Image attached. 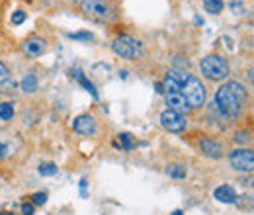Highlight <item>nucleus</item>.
I'll return each instance as SVG.
<instances>
[{"label":"nucleus","instance_id":"nucleus-8","mask_svg":"<svg viewBox=\"0 0 254 215\" xmlns=\"http://www.w3.org/2000/svg\"><path fill=\"white\" fill-rule=\"evenodd\" d=\"M164 100H166L168 110H172V112H176V114L186 116V114L190 112V106H188L186 98L182 96V92H166L164 94Z\"/></svg>","mask_w":254,"mask_h":215},{"label":"nucleus","instance_id":"nucleus-11","mask_svg":"<svg viewBox=\"0 0 254 215\" xmlns=\"http://www.w3.org/2000/svg\"><path fill=\"white\" fill-rule=\"evenodd\" d=\"M199 149H201V153L205 154V156H209V158H221L223 156V147L217 141L209 139V137H203L199 141Z\"/></svg>","mask_w":254,"mask_h":215},{"label":"nucleus","instance_id":"nucleus-12","mask_svg":"<svg viewBox=\"0 0 254 215\" xmlns=\"http://www.w3.org/2000/svg\"><path fill=\"white\" fill-rule=\"evenodd\" d=\"M213 198H215L217 202H221V204H235V202H237V192H235L231 186L223 184V186H219V188H215Z\"/></svg>","mask_w":254,"mask_h":215},{"label":"nucleus","instance_id":"nucleus-22","mask_svg":"<svg viewBox=\"0 0 254 215\" xmlns=\"http://www.w3.org/2000/svg\"><path fill=\"white\" fill-rule=\"evenodd\" d=\"M68 37H70V39H76V41H92V33H88V31H78V33H70Z\"/></svg>","mask_w":254,"mask_h":215},{"label":"nucleus","instance_id":"nucleus-14","mask_svg":"<svg viewBox=\"0 0 254 215\" xmlns=\"http://www.w3.org/2000/svg\"><path fill=\"white\" fill-rule=\"evenodd\" d=\"M166 76H170V78H172L174 82H178L180 86L190 78V74H188L186 71H182V69H172V71H168V74H166Z\"/></svg>","mask_w":254,"mask_h":215},{"label":"nucleus","instance_id":"nucleus-19","mask_svg":"<svg viewBox=\"0 0 254 215\" xmlns=\"http://www.w3.org/2000/svg\"><path fill=\"white\" fill-rule=\"evenodd\" d=\"M160 86H162V92H180V84L174 82L170 76H164V82Z\"/></svg>","mask_w":254,"mask_h":215},{"label":"nucleus","instance_id":"nucleus-18","mask_svg":"<svg viewBox=\"0 0 254 215\" xmlns=\"http://www.w3.org/2000/svg\"><path fill=\"white\" fill-rule=\"evenodd\" d=\"M76 78L80 80V84H82V86H84V88H86L88 92L92 94L94 98H98V92H96V86L92 84V82H90V80H88V78H86V76H84V74H82V72H80V71H76Z\"/></svg>","mask_w":254,"mask_h":215},{"label":"nucleus","instance_id":"nucleus-30","mask_svg":"<svg viewBox=\"0 0 254 215\" xmlns=\"http://www.w3.org/2000/svg\"><path fill=\"white\" fill-rule=\"evenodd\" d=\"M172 215H184V212L182 210H176V212H172Z\"/></svg>","mask_w":254,"mask_h":215},{"label":"nucleus","instance_id":"nucleus-9","mask_svg":"<svg viewBox=\"0 0 254 215\" xmlns=\"http://www.w3.org/2000/svg\"><path fill=\"white\" fill-rule=\"evenodd\" d=\"M72 129L76 133H82V135H92V133H96V120L90 114H82V116L72 120Z\"/></svg>","mask_w":254,"mask_h":215},{"label":"nucleus","instance_id":"nucleus-3","mask_svg":"<svg viewBox=\"0 0 254 215\" xmlns=\"http://www.w3.org/2000/svg\"><path fill=\"white\" fill-rule=\"evenodd\" d=\"M199 69H201V74L205 78L213 80V82L215 80H225L229 76V65H227V61L223 59L221 55H207L201 61Z\"/></svg>","mask_w":254,"mask_h":215},{"label":"nucleus","instance_id":"nucleus-27","mask_svg":"<svg viewBox=\"0 0 254 215\" xmlns=\"http://www.w3.org/2000/svg\"><path fill=\"white\" fill-rule=\"evenodd\" d=\"M0 84H2V90H4V92H12V90H14V86H16V84H14V80H10V78H8V80H4V82H0Z\"/></svg>","mask_w":254,"mask_h":215},{"label":"nucleus","instance_id":"nucleus-7","mask_svg":"<svg viewBox=\"0 0 254 215\" xmlns=\"http://www.w3.org/2000/svg\"><path fill=\"white\" fill-rule=\"evenodd\" d=\"M80 6L86 14L96 18H110L112 16V6L106 0H80Z\"/></svg>","mask_w":254,"mask_h":215},{"label":"nucleus","instance_id":"nucleus-24","mask_svg":"<svg viewBox=\"0 0 254 215\" xmlns=\"http://www.w3.org/2000/svg\"><path fill=\"white\" fill-rule=\"evenodd\" d=\"M120 141L124 143V149H126V151H131V149H133V141H131V135H129V133H122V135H120Z\"/></svg>","mask_w":254,"mask_h":215},{"label":"nucleus","instance_id":"nucleus-6","mask_svg":"<svg viewBox=\"0 0 254 215\" xmlns=\"http://www.w3.org/2000/svg\"><path fill=\"white\" fill-rule=\"evenodd\" d=\"M160 123H162V127L166 129V131H170V133H182L184 129H186V116H182V114H176V112H172V110H164L162 114H160Z\"/></svg>","mask_w":254,"mask_h":215},{"label":"nucleus","instance_id":"nucleus-20","mask_svg":"<svg viewBox=\"0 0 254 215\" xmlns=\"http://www.w3.org/2000/svg\"><path fill=\"white\" fill-rule=\"evenodd\" d=\"M39 174L41 176H55L57 174V166L53 162H45V164L39 166Z\"/></svg>","mask_w":254,"mask_h":215},{"label":"nucleus","instance_id":"nucleus-13","mask_svg":"<svg viewBox=\"0 0 254 215\" xmlns=\"http://www.w3.org/2000/svg\"><path fill=\"white\" fill-rule=\"evenodd\" d=\"M22 90L26 94H33L37 92V88H39V82H37V76L33 74V72H28L24 78H22Z\"/></svg>","mask_w":254,"mask_h":215},{"label":"nucleus","instance_id":"nucleus-2","mask_svg":"<svg viewBox=\"0 0 254 215\" xmlns=\"http://www.w3.org/2000/svg\"><path fill=\"white\" fill-rule=\"evenodd\" d=\"M180 92L186 98L190 110H199V108L205 104V96H207V94H205V86H203V82H201L199 78H195V76H190V78L180 86Z\"/></svg>","mask_w":254,"mask_h":215},{"label":"nucleus","instance_id":"nucleus-29","mask_svg":"<svg viewBox=\"0 0 254 215\" xmlns=\"http://www.w3.org/2000/svg\"><path fill=\"white\" fill-rule=\"evenodd\" d=\"M4 154H6V145H2V143H0V158H2Z\"/></svg>","mask_w":254,"mask_h":215},{"label":"nucleus","instance_id":"nucleus-10","mask_svg":"<svg viewBox=\"0 0 254 215\" xmlns=\"http://www.w3.org/2000/svg\"><path fill=\"white\" fill-rule=\"evenodd\" d=\"M24 51L30 57H39L47 51V41L43 37H30V39L24 41Z\"/></svg>","mask_w":254,"mask_h":215},{"label":"nucleus","instance_id":"nucleus-16","mask_svg":"<svg viewBox=\"0 0 254 215\" xmlns=\"http://www.w3.org/2000/svg\"><path fill=\"white\" fill-rule=\"evenodd\" d=\"M14 118V104L10 102H0V120L8 122Z\"/></svg>","mask_w":254,"mask_h":215},{"label":"nucleus","instance_id":"nucleus-25","mask_svg":"<svg viewBox=\"0 0 254 215\" xmlns=\"http://www.w3.org/2000/svg\"><path fill=\"white\" fill-rule=\"evenodd\" d=\"M10 78V71H8V67L4 65V63L0 61V82H4V80H8Z\"/></svg>","mask_w":254,"mask_h":215},{"label":"nucleus","instance_id":"nucleus-15","mask_svg":"<svg viewBox=\"0 0 254 215\" xmlns=\"http://www.w3.org/2000/svg\"><path fill=\"white\" fill-rule=\"evenodd\" d=\"M223 6H225L223 0H203V8L209 14H221Z\"/></svg>","mask_w":254,"mask_h":215},{"label":"nucleus","instance_id":"nucleus-4","mask_svg":"<svg viewBox=\"0 0 254 215\" xmlns=\"http://www.w3.org/2000/svg\"><path fill=\"white\" fill-rule=\"evenodd\" d=\"M112 49H114V53L120 55L122 59H135V57L141 53V45H139V41H135V39L129 37V35L118 37V39L112 43Z\"/></svg>","mask_w":254,"mask_h":215},{"label":"nucleus","instance_id":"nucleus-5","mask_svg":"<svg viewBox=\"0 0 254 215\" xmlns=\"http://www.w3.org/2000/svg\"><path fill=\"white\" fill-rule=\"evenodd\" d=\"M229 162L239 172H253L254 168V154L251 149H235L229 154Z\"/></svg>","mask_w":254,"mask_h":215},{"label":"nucleus","instance_id":"nucleus-28","mask_svg":"<svg viewBox=\"0 0 254 215\" xmlns=\"http://www.w3.org/2000/svg\"><path fill=\"white\" fill-rule=\"evenodd\" d=\"M33 212H35V206L33 204H24L22 206V214L24 215H33Z\"/></svg>","mask_w":254,"mask_h":215},{"label":"nucleus","instance_id":"nucleus-1","mask_svg":"<svg viewBox=\"0 0 254 215\" xmlns=\"http://www.w3.org/2000/svg\"><path fill=\"white\" fill-rule=\"evenodd\" d=\"M249 102V92L241 82H225L221 88L215 92L213 106L221 112L225 118H237L243 114L245 106Z\"/></svg>","mask_w":254,"mask_h":215},{"label":"nucleus","instance_id":"nucleus-21","mask_svg":"<svg viewBox=\"0 0 254 215\" xmlns=\"http://www.w3.org/2000/svg\"><path fill=\"white\" fill-rule=\"evenodd\" d=\"M32 204L33 206H43L45 202H47V194L45 192H35V194H32Z\"/></svg>","mask_w":254,"mask_h":215},{"label":"nucleus","instance_id":"nucleus-26","mask_svg":"<svg viewBox=\"0 0 254 215\" xmlns=\"http://www.w3.org/2000/svg\"><path fill=\"white\" fill-rule=\"evenodd\" d=\"M235 141H237V143H241V145H245V143L249 141V131H239Z\"/></svg>","mask_w":254,"mask_h":215},{"label":"nucleus","instance_id":"nucleus-17","mask_svg":"<svg viewBox=\"0 0 254 215\" xmlns=\"http://www.w3.org/2000/svg\"><path fill=\"white\" fill-rule=\"evenodd\" d=\"M166 172L172 178H186V166L184 164H170V166H166Z\"/></svg>","mask_w":254,"mask_h":215},{"label":"nucleus","instance_id":"nucleus-31","mask_svg":"<svg viewBox=\"0 0 254 215\" xmlns=\"http://www.w3.org/2000/svg\"><path fill=\"white\" fill-rule=\"evenodd\" d=\"M0 215H14V214H10V212H0Z\"/></svg>","mask_w":254,"mask_h":215},{"label":"nucleus","instance_id":"nucleus-23","mask_svg":"<svg viewBox=\"0 0 254 215\" xmlns=\"http://www.w3.org/2000/svg\"><path fill=\"white\" fill-rule=\"evenodd\" d=\"M24 22H26V12L16 10V12L12 14V24H14V26H20V24H24Z\"/></svg>","mask_w":254,"mask_h":215}]
</instances>
